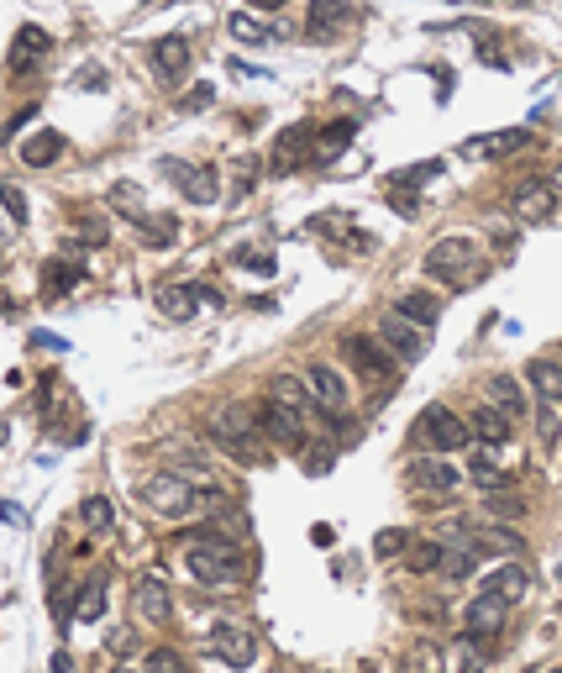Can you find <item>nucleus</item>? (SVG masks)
Here are the masks:
<instances>
[{
  "label": "nucleus",
  "instance_id": "34",
  "mask_svg": "<svg viewBox=\"0 0 562 673\" xmlns=\"http://www.w3.org/2000/svg\"><path fill=\"white\" fill-rule=\"evenodd\" d=\"M347 22H352L347 6H331V0H316V6H310V32L316 37H326L331 27H347Z\"/></svg>",
  "mask_w": 562,
  "mask_h": 673
},
{
  "label": "nucleus",
  "instance_id": "51",
  "mask_svg": "<svg viewBox=\"0 0 562 673\" xmlns=\"http://www.w3.org/2000/svg\"><path fill=\"white\" fill-rule=\"evenodd\" d=\"M116 673H142V668H127V663H121V668H116Z\"/></svg>",
  "mask_w": 562,
  "mask_h": 673
},
{
  "label": "nucleus",
  "instance_id": "20",
  "mask_svg": "<svg viewBox=\"0 0 562 673\" xmlns=\"http://www.w3.org/2000/svg\"><path fill=\"white\" fill-rule=\"evenodd\" d=\"M515 148H526V132L520 127H510V132H489V137H473V142H463V158H499V153H515Z\"/></svg>",
  "mask_w": 562,
  "mask_h": 673
},
{
  "label": "nucleus",
  "instance_id": "42",
  "mask_svg": "<svg viewBox=\"0 0 562 673\" xmlns=\"http://www.w3.org/2000/svg\"><path fill=\"white\" fill-rule=\"evenodd\" d=\"M400 547H410V532H400V526H389V532L373 537V553H379V558H394Z\"/></svg>",
  "mask_w": 562,
  "mask_h": 673
},
{
  "label": "nucleus",
  "instance_id": "8",
  "mask_svg": "<svg viewBox=\"0 0 562 673\" xmlns=\"http://www.w3.org/2000/svg\"><path fill=\"white\" fill-rule=\"evenodd\" d=\"M379 337H384V348L400 358V363H421L426 348H431V342H426L431 332H426V326L405 321L400 311H384V316H379Z\"/></svg>",
  "mask_w": 562,
  "mask_h": 673
},
{
  "label": "nucleus",
  "instance_id": "35",
  "mask_svg": "<svg viewBox=\"0 0 562 673\" xmlns=\"http://www.w3.org/2000/svg\"><path fill=\"white\" fill-rule=\"evenodd\" d=\"M100 610H106V589H100V579H95V584H79V600H74V621H95Z\"/></svg>",
  "mask_w": 562,
  "mask_h": 673
},
{
  "label": "nucleus",
  "instance_id": "19",
  "mask_svg": "<svg viewBox=\"0 0 562 673\" xmlns=\"http://www.w3.org/2000/svg\"><path fill=\"white\" fill-rule=\"evenodd\" d=\"M48 48H53V37L43 27H22V32H16V48H11V74H27Z\"/></svg>",
  "mask_w": 562,
  "mask_h": 673
},
{
  "label": "nucleus",
  "instance_id": "9",
  "mask_svg": "<svg viewBox=\"0 0 562 673\" xmlns=\"http://www.w3.org/2000/svg\"><path fill=\"white\" fill-rule=\"evenodd\" d=\"M305 384H310V395H316V405L326 416H342L352 405V384H347L342 369H331V363H305Z\"/></svg>",
  "mask_w": 562,
  "mask_h": 673
},
{
  "label": "nucleus",
  "instance_id": "18",
  "mask_svg": "<svg viewBox=\"0 0 562 673\" xmlns=\"http://www.w3.org/2000/svg\"><path fill=\"white\" fill-rule=\"evenodd\" d=\"M190 43H184V37H158L153 43V64H158V74L163 79H184L190 74Z\"/></svg>",
  "mask_w": 562,
  "mask_h": 673
},
{
  "label": "nucleus",
  "instance_id": "30",
  "mask_svg": "<svg viewBox=\"0 0 562 673\" xmlns=\"http://www.w3.org/2000/svg\"><path fill=\"white\" fill-rule=\"evenodd\" d=\"M132 227L142 232V242H153V248H163V242H174V237H179V221H174V216H158V211L132 216Z\"/></svg>",
  "mask_w": 562,
  "mask_h": 673
},
{
  "label": "nucleus",
  "instance_id": "52",
  "mask_svg": "<svg viewBox=\"0 0 562 673\" xmlns=\"http://www.w3.org/2000/svg\"><path fill=\"white\" fill-rule=\"evenodd\" d=\"M552 673H562V668H552Z\"/></svg>",
  "mask_w": 562,
  "mask_h": 673
},
{
  "label": "nucleus",
  "instance_id": "40",
  "mask_svg": "<svg viewBox=\"0 0 562 673\" xmlns=\"http://www.w3.org/2000/svg\"><path fill=\"white\" fill-rule=\"evenodd\" d=\"M536 432H541V442H547V447L562 442V416H557V405H541V411H536Z\"/></svg>",
  "mask_w": 562,
  "mask_h": 673
},
{
  "label": "nucleus",
  "instance_id": "1",
  "mask_svg": "<svg viewBox=\"0 0 562 673\" xmlns=\"http://www.w3.org/2000/svg\"><path fill=\"white\" fill-rule=\"evenodd\" d=\"M184 568H190L200 584L226 589V584H242L247 579V553H242L237 542H226V537L200 532V537L184 542Z\"/></svg>",
  "mask_w": 562,
  "mask_h": 673
},
{
  "label": "nucleus",
  "instance_id": "48",
  "mask_svg": "<svg viewBox=\"0 0 562 673\" xmlns=\"http://www.w3.org/2000/svg\"><path fill=\"white\" fill-rule=\"evenodd\" d=\"M6 211H11V221H27V200H22V190H6Z\"/></svg>",
  "mask_w": 562,
  "mask_h": 673
},
{
  "label": "nucleus",
  "instance_id": "39",
  "mask_svg": "<svg viewBox=\"0 0 562 673\" xmlns=\"http://www.w3.org/2000/svg\"><path fill=\"white\" fill-rule=\"evenodd\" d=\"M142 673H184V658H179L174 647H153L148 663H142Z\"/></svg>",
  "mask_w": 562,
  "mask_h": 673
},
{
  "label": "nucleus",
  "instance_id": "50",
  "mask_svg": "<svg viewBox=\"0 0 562 673\" xmlns=\"http://www.w3.org/2000/svg\"><path fill=\"white\" fill-rule=\"evenodd\" d=\"M552 190H562V169H552Z\"/></svg>",
  "mask_w": 562,
  "mask_h": 673
},
{
  "label": "nucleus",
  "instance_id": "44",
  "mask_svg": "<svg viewBox=\"0 0 562 673\" xmlns=\"http://www.w3.org/2000/svg\"><path fill=\"white\" fill-rule=\"evenodd\" d=\"M74 284H79V269H69V263H53V269H48V290H53V295L74 290Z\"/></svg>",
  "mask_w": 562,
  "mask_h": 673
},
{
  "label": "nucleus",
  "instance_id": "17",
  "mask_svg": "<svg viewBox=\"0 0 562 673\" xmlns=\"http://www.w3.org/2000/svg\"><path fill=\"white\" fill-rule=\"evenodd\" d=\"M468 426H473V437H478V442H494V447H499V442H510V432H515V416L484 400V405L473 411V421H468Z\"/></svg>",
  "mask_w": 562,
  "mask_h": 673
},
{
  "label": "nucleus",
  "instance_id": "7",
  "mask_svg": "<svg viewBox=\"0 0 562 673\" xmlns=\"http://www.w3.org/2000/svg\"><path fill=\"white\" fill-rule=\"evenodd\" d=\"M158 174L169 179V185L190 200V206H211V200L221 195V179L216 169H200V163H184V158H163L158 163Z\"/></svg>",
  "mask_w": 562,
  "mask_h": 673
},
{
  "label": "nucleus",
  "instance_id": "27",
  "mask_svg": "<svg viewBox=\"0 0 562 673\" xmlns=\"http://www.w3.org/2000/svg\"><path fill=\"white\" fill-rule=\"evenodd\" d=\"M473 542L489 547V553H499V558H510V563L526 553V542H520L515 532H505V526H473Z\"/></svg>",
  "mask_w": 562,
  "mask_h": 673
},
{
  "label": "nucleus",
  "instance_id": "46",
  "mask_svg": "<svg viewBox=\"0 0 562 673\" xmlns=\"http://www.w3.org/2000/svg\"><path fill=\"white\" fill-rule=\"evenodd\" d=\"M232 263H242V269H258V274H274V258H268V253H253V248H242Z\"/></svg>",
  "mask_w": 562,
  "mask_h": 673
},
{
  "label": "nucleus",
  "instance_id": "38",
  "mask_svg": "<svg viewBox=\"0 0 562 673\" xmlns=\"http://www.w3.org/2000/svg\"><path fill=\"white\" fill-rule=\"evenodd\" d=\"M74 237H79V242H95V248H100V242H106V237H111V227H106V216H95V211H85V216H79V221H74Z\"/></svg>",
  "mask_w": 562,
  "mask_h": 673
},
{
  "label": "nucleus",
  "instance_id": "36",
  "mask_svg": "<svg viewBox=\"0 0 562 673\" xmlns=\"http://www.w3.org/2000/svg\"><path fill=\"white\" fill-rule=\"evenodd\" d=\"M352 132H358L352 121H331V127H321V137H316V153L331 158L337 148H347V142H352Z\"/></svg>",
  "mask_w": 562,
  "mask_h": 673
},
{
  "label": "nucleus",
  "instance_id": "13",
  "mask_svg": "<svg viewBox=\"0 0 562 673\" xmlns=\"http://www.w3.org/2000/svg\"><path fill=\"white\" fill-rule=\"evenodd\" d=\"M258 416H263V432L274 437V442H284V447H305V442H310V426H305V416H300V411H289V405L268 400Z\"/></svg>",
  "mask_w": 562,
  "mask_h": 673
},
{
  "label": "nucleus",
  "instance_id": "21",
  "mask_svg": "<svg viewBox=\"0 0 562 673\" xmlns=\"http://www.w3.org/2000/svg\"><path fill=\"white\" fill-rule=\"evenodd\" d=\"M268 400H279V405H289V411H300V416L316 411V395H310V384L295 379V374H279L274 384H268Z\"/></svg>",
  "mask_w": 562,
  "mask_h": 673
},
{
  "label": "nucleus",
  "instance_id": "3",
  "mask_svg": "<svg viewBox=\"0 0 562 673\" xmlns=\"http://www.w3.org/2000/svg\"><path fill=\"white\" fill-rule=\"evenodd\" d=\"M426 274L442 279V284H452V290H468V284H478V279L489 274V258H484V248H478V242H468V237H442V242L426 253Z\"/></svg>",
  "mask_w": 562,
  "mask_h": 673
},
{
  "label": "nucleus",
  "instance_id": "37",
  "mask_svg": "<svg viewBox=\"0 0 562 673\" xmlns=\"http://www.w3.org/2000/svg\"><path fill=\"white\" fill-rule=\"evenodd\" d=\"M410 568H421V574H442V542H410Z\"/></svg>",
  "mask_w": 562,
  "mask_h": 673
},
{
  "label": "nucleus",
  "instance_id": "31",
  "mask_svg": "<svg viewBox=\"0 0 562 673\" xmlns=\"http://www.w3.org/2000/svg\"><path fill=\"white\" fill-rule=\"evenodd\" d=\"M436 174H442V158H426V163H410V169L384 174V185L389 190H415V185H426V179H436Z\"/></svg>",
  "mask_w": 562,
  "mask_h": 673
},
{
  "label": "nucleus",
  "instance_id": "33",
  "mask_svg": "<svg viewBox=\"0 0 562 673\" xmlns=\"http://www.w3.org/2000/svg\"><path fill=\"white\" fill-rule=\"evenodd\" d=\"M111 521H116V511H111V500H106V495H90L85 505H79V526H85L90 537H95V532H106Z\"/></svg>",
  "mask_w": 562,
  "mask_h": 673
},
{
  "label": "nucleus",
  "instance_id": "23",
  "mask_svg": "<svg viewBox=\"0 0 562 673\" xmlns=\"http://www.w3.org/2000/svg\"><path fill=\"white\" fill-rule=\"evenodd\" d=\"M211 537H226V542H242L247 532H253V521H247V511L242 505H211V526H205Z\"/></svg>",
  "mask_w": 562,
  "mask_h": 673
},
{
  "label": "nucleus",
  "instance_id": "41",
  "mask_svg": "<svg viewBox=\"0 0 562 673\" xmlns=\"http://www.w3.org/2000/svg\"><path fill=\"white\" fill-rule=\"evenodd\" d=\"M484 511L494 516V521H515V516H526V500H520V495H489V505H484Z\"/></svg>",
  "mask_w": 562,
  "mask_h": 673
},
{
  "label": "nucleus",
  "instance_id": "45",
  "mask_svg": "<svg viewBox=\"0 0 562 673\" xmlns=\"http://www.w3.org/2000/svg\"><path fill=\"white\" fill-rule=\"evenodd\" d=\"M111 206H121V211H142V190L121 179V185H111Z\"/></svg>",
  "mask_w": 562,
  "mask_h": 673
},
{
  "label": "nucleus",
  "instance_id": "26",
  "mask_svg": "<svg viewBox=\"0 0 562 673\" xmlns=\"http://www.w3.org/2000/svg\"><path fill=\"white\" fill-rule=\"evenodd\" d=\"M305 148H310V127H284L279 142H274V169L289 174V169H295V163L305 158Z\"/></svg>",
  "mask_w": 562,
  "mask_h": 673
},
{
  "label": "nucleus",
  "instance_id": "47",
  "mask_svg": "<svg viewBox=\"0 0 562 673\" xmlns=\"http://www.w3.org/2000/svg\"><path fill=\"white\" fill-rule=\"evenodd\" d=\"M32 342H37V348H48V353H69V342L58 332H32Z\"/></svg>",
  "mask_w": 562,
  "mask_h": 673
},
{
  "label": "nucleus",
  "instance_id": "25",
  "mask_svg": "<svg viewBox=\"0 0 562 673\" xmlns=\"http://www.w3.org/2000/svg\"><path fill=\"white\" fill-rule=\"evenodd\" d=\"M389 311H400L405 321H415V326H426V332H431V326H436V316H442V300H436V295H426V290H415V295H400V300L389 305Z\"/></svg>",
  "mask_w": 562,
  "mask_h": 673
},
{
  "label": "nucleus",
  "instance_id": "2",
  "mask_svg": "<svg viewBox=\"0 0 562 673\" xmlns=\"http://www.w3.org/2000/svg\"><path fill=\"white\" fill-rule=\"evenodd\" d=\"M142 505H148L153 516H169V521H184L195 511H211L216 495H205V489H195L190 479L179 474V468H153L148 479H142Z\"/></svg>",
  "mask_w": 562,
  "mask_h": 673
},
{
  "label": "nucleus",
  "instance_id": "12",
  "mask_svg": "<svg viewBox=\"0 0 562 673\" xmlns=\"http://www.w3.org/2000/svg\"><path fill=\"white\" fill-rule=\"evenodd\" d=\"M515 216L531 221V227L552 221V216H557V190H552V179H526V185L515 190Z\"/></svg>",
  "mask_w": 562,
  "mask_h": 673
},
{
  "label": "nucleus",
  "instance_id": "10",
  "mask_svg": "<svg viewBox=\"0 0 562 673\" xmlns=\"http://www.w3.org/2000/svg\"><path fill=\"white\" fill-rule=\"evenodd\" d=\"M211 652H216L226 668H253V663H258V637H253L247 626L216 621V626H211Z\"/></svg>",
  "mask_w": 562,
  "mask_h": 673
},
{
  "label": "nucleus",
  "instance_id": "43",
  "mask_svg": "<svg viewBox=\"0 0 562 673\" xmlns=\"http://www.w3.org/2000/svg\"><path fill=\"white\" fill-rule=\"evenodd\" d=\"M468 474H473L478 484H484V489H499V484H510V474H505V468H494L489 458H473V468H468Z\"/></svg>",
  "mask_w": 562,
  "mask_h": 673
},
{
  "label": "nucleus",
  "instance_id": "4",
  "mask_svg": "<svg viewBox=\"0 0 562 673\" xmlns=\"http://www.w3.org/2000/svg\"><path fill=\"white\" fill-rule=\"evenodd\" d=\"M263 416L258 411H247V405H221V411L211 416V442L221 447V453H232L237 463H258L263 458Z\"/></svg>",
  "mask_w": 562,
  "mask_h": 673
},
{
  "label": "nucleus",
  "instance_id": "49",
  "mask_svg": "<svg viewBox=\"0 0 562 673\" xmlns=\"http://www.w3.org/2000/svg\"><path fill=\"white\" fill-rule=\"evenodd\" d=\"M211 95H216L211 85H195V95H190V100H184V106H190V111H200V106H211Z\"/></svg>",
  "mask_w": 562,
  "mask_h": 673
},
{
  "label": "nucleus",
  "instance_id": "22",
  "mask_svg": "<svg viewBox=\"0 0 562 673\" xmlns=\"http://www.w3.org/2000/svg\"><path fill=\"white\" fill-rule=\"evenodd\" d=\"M484 400L499 405V411H510V416H520V411H526V384H520L515 374H494L484 384Z\"/></svg>",
  "mask_w": 562,
  "mask_h": 673
},
{
  "label": "nucleus",
  "instance_id": "32",
  "mask_svg": "<svg viewBox=\"0 0 562 673\" xmlns=\"http://www.w3.org/2000/svg\"><path fill=\"white\" fill-rule=\"evenodd\" d=\"M226 32H232L237 43H268V37H274V32H268V27L258 22V16H253V11H232V16H226Z\"/></svg>",
  "mask_w": 562,
  "mask_h": 673
},
{
  "label": "nucleus",
  "instance_id": "24",
  "mask_svg": "<svg viewBox=\"0 0 562 673\" xmlns=\"http://www.w3.org/2000/svg\"><path fill=\"white\" fill-rule=\"evenodd\" d=\"M526 379L536 384V395L547 400V405L562 400V363H557V358H531V363H526Z\"/></svg>",
  "mask_w": 562,
  "mask_h": 673
},
{
  "label": "nucleus",
  "instance_id": "5",
  "mask_svg": "<svg viewBox=\"0 0 562 673\" xmlns=\"http://www.w3.org/2000/svg\"><path fill=\"white\" fill-rule=\"evenodd\" d=\"M415 447H426V453H452V447H468L473 442V426L447 411V405H426L421 416H415Z\"/></svg>",
  "mask_w": 562,
  "mask_h": 673
},
{
  "label": "nucleus",
  "instance_id": "14",
  "mask_svg": "<svg viewBox=\"0 0 562 673\" xmlns=\"http://www.w3.org/2000/svg\"><path fill=\"white\" fill-rule=\"evenodd\" d=\"M410 484H415V489H426V495H436V500H447V495H457L463 474H457L452 463H442V458H421V463L410 468Z\"/></svg>",
  "mask_w": 562,
  "mask_h": 673
},
{
  "label": "nucleus",
  "instance_id": "28",
  "mask_svg": "<svg viewBox=\"0 0 562 673\" xmlns=\"http://www.w3.org/2000/svg\"><path fill=\"white\" fill-rule=\"evenodd\" d=\"M58 153H64V137H58L53 127H48V132H37V137H27V142H22V163H27V169H43V163H53Z\"/></svg>",
  "mask_w": 562,
  "mask_h": 673
},
{
  "label": "nucleus",
  "instance_id": "11",
  "mask_svg": "<svg viewBox=\"0 0 562 673\" xmlns=\"http://www.w3.org/2000/svg\"><path fill=\"white\" fill-rule=\"evenodd\" d=\"M132 610L148 626H169L174 621V589L163 584L158 574H148V579H137V589H132Z\"/></svg>",
  "mask_w": 562,
  "mask_h": 673
},
{
  "label": "nucleus",
  "instance_id": "6",
  "mask_svg": "<svg viewBox=\"0 0 562 673\" xmlns=\"http://www.w3.org/2000/svg\"><path fill=\"white\" fill-rule=\"evenodd\" d=\"M342 353H347V363L358 369L368 384H379L384 395H394V369H400V358H394L389 348H384V337H363V332H352L347 342H342Z\"/></svg>",
  "mask_w": 562,
  "mask_h": 673
},
{
  "label": "nucleus",
  "instance_id": "53",
  "mask_svg": "<svg viewBox=\"0 0 562 673\" xmlns=\"http://www.w3.org/2000/svg\"><path fill=\"white\" fill-rule=\"evenodd\" d=\"M557 363H562V353H557Z\"/></svg>",
  "mask_w": 562,
  "mask_h": 673
},
{
  "label": "nucleus",
  "instance_id": "29",
  "mask_svg": "<svg viewBox=\"0 0 562 673\" xmlns=\"http://www.w3.org/2000/svg\"><path fill=\"white\" fill-rule=\"evenodd\" d=\"M195 290H184V284H163V290H158V311L163 316H169V321H190L195 316Z\"/></svg>",
  "mask_w": 562,
  "mask_h": 673
},
{
  "label": "nucleus",
  "instance_id": "15",
  "mask_svg": "<svg viewBox=\"0 0 562 673\" xmlns=\"http://www.w3.org/2000/svg\"><path fill=\"white\" fill-rule=\"evenodd\" d=\"M510 621V605L494 600V595H473L468 600V637H499Z\"/></svg>",
  "mask_w": 562,
  "mask_h": 673
},
{
  "label": "nucleus",
  "instance_id": "16",
  "mask_svg": "<svg viewBox=\"0 0 562 673\" xmlns=\"http://www.w3.org/2000/svg\"><path fill=\"white\" fill-rule=\"evenodd\" d=\"M526 589H531V574L520 563H505V568H494V574L484 579V595L505 600V605H520V600H526Z\"/></svg>",
  "mask_w": 562,
  "mask_h": 673
}]
</instances>
